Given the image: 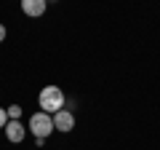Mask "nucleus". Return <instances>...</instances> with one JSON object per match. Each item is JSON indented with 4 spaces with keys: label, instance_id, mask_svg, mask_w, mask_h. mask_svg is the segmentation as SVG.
<instances>
[{
    "label": "nucleus",
    "instance_id": "6e6552de",
    "mask_svg": "<svg viewBox=\"0 0 160 150\" xmlns=\"http://www.w3.org/2000/svg\"><path fill=\"white\" fill-rule=\"evenodd\" d=\"M6 40V27H3V24H0V43Z\"/></svg>",
    "mask_w": 160,
    "mask_h": 150
},
{
    "label": "nucleus",
    "instance_id": "39448f33",
    "mask_svg": "<svg viewBox=\"0 0 160 150\" xmlns=\"http://www.w3.org/2000/svg\"><path fill=\"white\" fill-rule=\"evenodd\" d=\"M24 134H27V129H24L19 121H8V123H6V137L11 139V142L19 145V142L24 139Z\"/></svg>",
    "mask_w": 160,
    "mask_h": 150
},
{
    "label": "nucleus",
    "instance_id": "423d86ee",
    "mask_svg": "<svg viewBox=\"0 0 160 150\" xmlns=\"http://www.w3.org/2000/svg\"><path fill=\"white\" fill-rule=\"evenodd\" d=\"M6 113H8V121H19L22 107H19V104H11V107H6Z\"/></svg>",
    "mask_w": 160,
    "mask_h": 150
},
{
    "label": "nucleus",
    "instance_id": "f03ea898",
    "mask_svg": "<svg viewBox=\"0 0 160 150\" xmlns=\"http://www.w3.org/2000/svg\"><path fill=\"white\" fill-rule=\"evenodd\" d=\"M27 129L35 134V137H46L48 139V134L53 131V115H48V113L40 110V113H35V115L29 118V126Z\"/></svg>",
    "mask_w": 160,
    "mask_h": 150
},
{
    "label": "nucleus",
    "instance_id": "7ed1b4c3",
    "mask_svg": "<svg viewBox=\"0 0 160 150\" xmlns=\"http://www.w3.org/2000/svg\"><path fill=\"white\" fill-rule=\"evenodd\" d=\"M53 129H59V131H72L75 129V113L72 110H59V113H53Z\"/></svg>",
    "mask_w": 160,
    "mask_h": 150
},
{
    "label": "nucleus",
    "instance_id": "1a4fd4ad",
    "mask_svg": "<svg viewBox=\"0 0 160 150\" xmlns=\"http://www.w3.org/2000/svg\"><path fill=\"white\" fill-rule=\"evenodd\" d=\"M48 3H51V0H48Z\"/></svg>",
    "mask_w": 160,
    "mask_h": 150
},
{
    "label": "nucleus",
    "instance_id": "0eeeda50",
    "mask_svg": "<svg viewBox=\"0 0 160 150\" xmlns=\"http://www.w3.org/2000/svg\"><path fill=\"white\" fill-rule=\"evenodd\" d=\"M6 123H8V113L6 107H0V129H6Z\"/></svg>",
    "mask_w": 160,
    "mask_h": 150
},
{
    "label": "nucleus",
    "instance_id": "f257e3e1",
    "mask_svg": "<svg viewBox=\"0 0 160 150\" xmlns=\"http://www.w3.org/2000/svg\"><path fill=\"white\" fill-rule=\"evenodd\" d=\"M38 102H40V110H43V113L53 115V113H59V110L64 107L67 97H64V91L59 86H43L40 94H38Z\"/></svg>",
    "mask_w": 160,
    "mask_h": 150
},
{
    "label": "nucleus",
    "instance_id": "20e7f679",
    "mask_svg": "<svg viewBox=\"0 0 160 150\" xmlns=\"http://www.w3.org/2000/svg\"><path fill=\"white\" fill-rule=\"evenodd\" d=\"M46 8H48V0H22V11L27 13V16H32V19L43 16Z\"/></svg>",
    "mask_w": 160,
    "mask_h": 150
}]
</instances>
